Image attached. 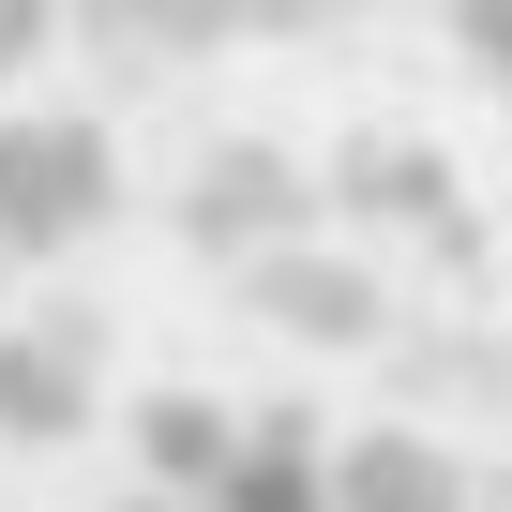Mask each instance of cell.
I'll use <instances>...</instances> for the list:
<instances>
[{
	"mask_svg": "<svg viewBox=\"0 0 512 512\" xmlns=\"http://www.w3.org/2000/svg\"><path fill=\"white\" fill-rule=\"evenodd\" d=\"M241 422H256V407L151 392V407H136V482H166V497H226V467H241Z\"/></svg>",
	"mask_w": 512,
	"mask_h": 512,
	"instance_id": "cell-8",
	"label": "cell"
},
{
	"mask_svg": "<svg viewBox=\"0 0 512 512\" xmlns=\"http://www.w3.org/2000/svg\"><path fill=\"white\" fill-rule=\"evenodd\" d=\"M241 302L272 317L287 347H377V272H362V256H317V241L241 256Z\"/></svg>",
	"mask_w": 512,
	"mask_h": 512,
	"instance_id": "cell-5",
	"label": "cell"
},
{
	"mask_svg": "<svg viewBox=\"0 0 512 512\" xmlns=\"http://www.w3.org/2000/svg\"><path fill=\"white\" fill-rule=\"evenodd\" d=\"M211 512H332V422H317V407H256Z\"/></svg>",
	"mask_w": 512,
	"mask_h": 512,
	"instance_id": "cell-7",
	"label": "cell"
},
{
	"mask_svg": "<svg viewBox=\"0 0 512 512\" xmlns=\"http://www.w3.org/2000/svg\"><path fill=\"white\" fill-rule=\"evenodd\" d=\"M76 437H91V332L16 317L0 332V452H76Z\"/></svg>",
	"mask_w": 512,
	"mask_h": 512,
	"instance_id": "cell-3",
	"label": "cell"
},
{
	"mask_svg": "<svg viewBox=\"0 0 512 512\" xmlns=\"http://www.w3.org/2000/svg\"><path fill=\"white\" fill-rule=\"evenodd\" d=\"M106 211H121L106 121H61V106H16V121H0V256H76Z\"/></svg>",
	"mask_w": 512,
	"mask_h": 512,
	"instance_id": "cell-1",
	"label": "cell"
},
{
	"mask_svg": "<svg viewBox=\"0 0 512 512\" xmlns=\"http://www.w3.org/2000/svg\"><path fill=\"white\" fill-rule=\"evenodd\" d=\"M332 211H347V226H392V241H437V256H467L452 166H437L422 136H347V151H332Z\"/></svg>",
	"mask_w": 512,
	"mask_h": 512,
	"instance_id": "cell-4",
	"label": "cell"
},
{
	"mask_svg": "<svg viewBox=\"0 0 512 512\" xmlns=\"http://www.w3.org/2000/svg\"><path fill=\"white\" fill-rule=\"evenodd\" d=\"M317 211H332V181L317 166H287L272 136H226L196 181H181V256H272V241H317Z\"/></svg>",
	"mask_w": 512,
	"mask_h": 512,
	"instance_id": "cell-2",
	"label": "cell"
},
{
	"mask_svg": "<svg viewBox=\"0 0 512 512\" xmlns=\"http://www.w3.org/2000/svg\"><path fill=\"white\" fill-rule=\"evenodd\" d=\"M332 512H467V467L422 422H347L332 437Z\"/></svg>",
	"mask_w": 512,
	"mask_h": 512,
	"instance_id": "cell-6",
	"label": "cell"
},
{
	"mask_svg": "<svg viewBox=\"0 0 512 512\" xmlns=\"http://www.w3.org/2000/svg\"><path fill=\"white\" fill-rule=\"evenodd\" d=\"M121 512H211V497H166V482H151V497H121Z\"/></svg>",
	"mask_w": 512,
	"mask_h": 512,
	"instance_id": "cell-9",
	"label": "cell"
},
{
	"mask_svg": "<svg viewBox=\"0 0 512 512\" xmlns=\"http://www.w3.org/2000/svg\"><path fill=\"white\" fill-rule=\"evenodd\" d=\"M0 272H16V256H0Z\"/></svg>",
	"mask_w": 512,
	"mask_h": 512,
	"instance_id": "cell-10",
	"label": "cell"
}]
</instances>
